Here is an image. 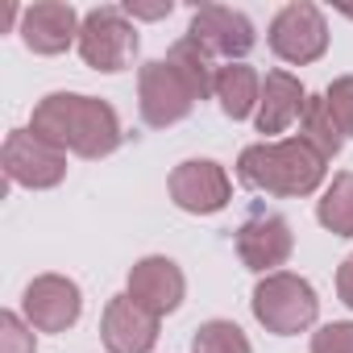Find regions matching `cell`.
Wrapping results in <instances>:
<instances>
[{
    "instance_id": "e0dca14e",
    "label": "cell",
    "mask_w": 353,
    "mask_h": 353,
    "mask_svg": "<svg viewBox=\"0 0 353 353\" xmlns=\"http://www.w3.org/2000/svg\"><path fill=\"white\" fill-rule=\"evenodd\" d=\"M166 63H174V67L183 71V79L200 92V100H204L208 92H216V71H221V67H212V54H208L196 38H179V42L170 46Z\"/></svg>"
},
{
    "instance_id": "52a82bcc",
    "label": "cell",
    "mask_w": 353,
    "mask_h": 353,
    "mask_svg": "<svg viewBox=\"0 0 353 353\" xmlns=\"http://www.w3.org/2000/svg\"><path fill=\"white\" fill-rule=\"evenodd\" d=\"M270 50L283 59V63H316L324 50H328V21L316 5L307 0H295V5L279 9L274 21H270Z\"/></svg>"
},
{
    "instance_id": "cb8c5ba5",
    "label": "cell",
    "mask_w": 353,
    "mask_h": 353,
    "mask_svg": "<svg viewBox=\"0 0 353 353\" xmlns=\"http://www.w3.org/2000/svg\"><path fill=\"white\" fill-rule=\"evenodd\" d=\"M170 0H162V5H137V0H129L125 5V17H141V21H158V17H170Z\"/></svg>"
},
{
    "instance_id": "6da1fadb",
    "label": "cell",
    "mask_w": 353,
    "mask_h": 353,
    "mask_svg": "<svg viewBox=\"0 0 353 353\" xmlns=\"http://www.w3.org/2000/svg\"><path fill=\"white\" fill-rule=\"evenodd\" d=\"M34 133L54 141L59 150H71L79 158H104L121 145V117L112 104L79 92H50L34 108Z\"/></svg>"
},
{
    "instance_id": "d6986e66",
    "label": "cell",
    "mask_w": 353,
    "mask_h": 353,
    "mask_svg": "<svg viewBox=\"0 0 353 353\" xmlns=\"http://www.w3.org/2000/svg\"><path fill=\"white\" fill-rule=\"evenodd\" d=\"M316 216H320V225H324L328 233L353 237V174H349V170L336 174V179L328 183V192H324Z\"/></svg>"
},
{
    "instance_id": "7402d4cb",
    "label": "cell",
    "mask_w": 353,
    "mask_h": 353,
    "mask_svg": "<svg viewBox=\"0 0 353 353\" xmlns=\"http://www.w3.org/2000/svg\"><path fill=\"white\" fill-rule=\"evenodd\" d=\"M0 353H34V324L17 312H0Z\"/></svg>"
},
{
    "instance_id": "603a6c76",
    "label": "cell",
    "mask_w": 353,
    "mask_h": 353,
    "mask_svg": "<svg viewBox=\"0 0 353 353\" xmlns=\"http://www.w3.org/2000/svg\"><path fill=\"white\" fill-rule=\"evenodd\" d=\"M312 353H353V320L324 324V328L312 336Z\"/></svg>"
},
{
    "instance_id": "5bb4252c",
    "label": "cell",
    "mask_w": 353,
    "mask_h": 353,
    "mask_svg": "<svg viewBox=\"0 0 353 353\" xmlns=\"http://www.w3.org/2000/svg\"><path fill=\"white\" fill-rule=\"evenodd\" d=\"M79 17L63 0H38L21 13V38L34 54H63L79 38Z\"/></svg>"
},
{
    "instance_id": "44dd1931",
    "label": "cell",
    "mask_w": 353,
    "mask_h": 353,
    "mask_svg": "<svg viewBox=\"0 0 353 353\" xmlns=\"http://www.w3.org/2000/svg\"><path fill=\"white\" fill-rule=\"evenodd\" d=\"M324 100H328V112H332L336 129H341L345 137H353V75L332 79V88L324 92Z\"/></svg>"
},
{
    "instance_id": "8fae6325",
    "label": "cell",
    "mask_w": 353,
    "mask_h": 353,
    "mask_svg": "<svg viewBox=\"0 0 353 353\" xmlns=\"http://www.w3.org/2000/svg\"><path fill=\"white\" fill-rule=\"evenodd\" d=\"M188 38H196L212 59H216V54H221V59H245V54L254 50V42H258L254 21H250L245 13H237V9H225V5H204V9H196Z\"/></svg>"
},
{
    "instance_id": "ac0fdd59",
    "label": "cell",
    "mask_w": 353,
    "mask_h": 353,
    "mask_svg": "<svg viewBox=\"0 0 353 353\" xmlns=\"http://www.w3.org/2000/svg\"><path fill=\"white\" fill-rule=\"evenodd\" d=\"M299 137H303L316 154H324V158H332V154L341 150L345 133L336 129V121H332V112H328V100H324V96H312V100L303 104V117H299Z\"/></svg>"
},
{
    "instance_id": "8992f818",
    "label": "cell",
    "mask_w": 353,
    "mask_h": 353,
    "mask_svg": "<svg viewBox=\"0 0 353 353\" xmlns=\"http://www.w3.org/2000/svg\"><path fill=\"white\" fill-rule=\"evenodd\" d=\"M5 174L9 183L34 188V192L59 188L67 179V150H59L34 129H13L5 137Z\"/></svg>"
},
{
    "instance_id": "277c9868",
    "label": "cell",
    "mask_w": 353,
    "mask_h": 353,
    "mask_svg": "<svg viewBox=\"0 0 353 353\" xmlns=\"http://www.w3.org/2000/svg\"><path fill=\"white\" fill-rule=\"evenodd\" d=\"M79 54L92 71H104V75L125 71L137 54V30L125 17V9H112V5L92 9L79 26Z\"/></svg>"
},
{
    "instance_id": "d4e9b609",
    "label": "cell",
    "mask_w": 353,
    "mask_h": 353,
    "mask_svg": "<svg viewBox=\"0 0 353 353\" xmlns=\"http://www.w3.org/2000/svg\"><path fill=\"white\" fill-rule=\"evenodd\" d=\"M336 295H341V303L345 307H353V254L341 262V270H336Z\"/></svg>"
},
{
    "instance_id": "30bf717a",
    "label": "cell",
    "mask_w": 353,
    "mask_h": 353,
    "mask_svg": "<svg viewBox=\"0 0 353 353\" xmlns=\"http://www.w3.org/2000/svg\"><path fill=\"white\" fill-rule=\"evenodd\" d=\"M26 320L38 328V332H67L79 312H83V295L71 279L63 274H38L30 287H26Z\"/></svg>"
},
{
    "instance_id": "4fadbf2b",
    "label": "cell",
    "mask_w": 353,
    "mask_h": 353,
    "mask_svg": "<svg viewBox=\"0 0 353 353\" xmlns=\"http://www.w3.org/2000/svg\"><path fill=\"white\" fill-rule=\"evenodd\" d=\"M100 336L108 353H150L158 341V316L133 303L129 295H112L100 320Z\"/></svg>"
},
{
    "instance_id": "7c38bea8",
    "label": "cell",
    "mask_w": 353,
    "mask_h": 353,
    "mask_svg": "<svg viewBox=\"0 0 353 353\" xmlns=\"http://www.w3.org/2000/svg\"><path fill=\"white\" fill-rule=\"evenodd\" d=\"M183 291H188L183 270L170 258H162V254H150V258H141L129 270V299L141 303L145 312H154L158 320L183 303Z\"/></svg>"
},
{
    "instance_id": "3957f363",
    "label": "cell",
    "mask_w": 353,
    "mask_h": 353,
    "mask_svg": "<svg viewBox=\"0 0 353 353\" xmlns=\"http://www.w3.org/2000/svg\"><path fill=\"white\" fill-rule=\"evenodd\" d=\"M316 312H320V299H316L312 283L299 274L274 270L254 287V316L266 332H279V336L303 332L316 320Z\"/></svg>"
},
{
    "instance_id": "9a60e30c",
    "label": "cell",
    "mask_w": 353,
    "mask_h": 353,
    "mask_svg": "<svg viewBox=\"0 0 353 353\" xmlns=\"http://www.w3.org/2000/svg\"><path fill=\"white\" fill-rule=\"evenodd\" d=\"M303 104H307L303 83L287 71H270L258 100V133H283L295 117H303Z\"/></svg>"
},
{
    "instance_id": "2e32d148",
    "label": "cell",
    "mask_w": 353,
    "mask_h": 353,
    "mask_svg": "<svg viewBox=\"0 0 353 353\" xmlns=\"http://www.w3.org/2000/svg\"><path fill=\"white\" fill-rule=\"evenodd\" d=\"M216 100H221V112L233 117V121H245L258 100H262V79L254 75V67L245 63H229L216 71Z\"/></svg>"
},
{
    "instance_id": "7a4b0ae2",
    "label": "cell",
    "mask_w": 353,
    "mask_h": 353,
    "mask_svg": "<svg viewBox=\"0 0 353 353\" xmlns=\"http://www.w3.org/2000/svg\"><path fill=\"white\" fill-rule=\"evenodd\" d=\"M324 154H316L303 137L287 141H258L245 145L237 158V179L254 192L270 196H312L324 179Z\"/></svg>"
},
{
    "instance_id": "ba28073f",
    "label": "cell",
    "mask_w": 353,
    "mask_h": 353,
    "mask_svg": "<svg viewBox=\"0 0 353 353\" xmlns=\"http://www.w3.org/2000/svg\"><path fill=\"white\" fill-rule=\"evenodd\" d=\"M170 200L183 212L208 216L229 204V174L212 158H188L170 170Z\"/></svg>"
},
{
    "instance_id": "9c48e42d",
    "label": "cell",
    "mask_w": 353,
    "mask_h": 353,
    "mask_svg": "<svg viewBox=\"0 0 353 353\" xmlns=\"http://www.w3.org/2000/svg\"><path fill=\"white\" fill-rule=\"evenodd\" d=\"M291 245H295L291 225L279 212H266V208H254L237 229V254L258 274H274V266H283L291 258Z\"/></svg>"
},
{
    "instance_id": "ffe728a7",
    "label": "cell",
    "mask_w": 353,
    "mask_h": 353,
    "mask_svg": "<svg viewBox=\"0 0 353 353\" xmlns=\"http://www.w3.org/2000/svg\"><path fill=\"white\" fill-rule=\"evenodd\" d=\"M192 353H254L245 332L233 320H208L192 336Z\"/></svg>"
},
{
    "instance_id": "5b68a950",
    "label": "cell",
    "mask_w": 353,
    "mask_h": 353,
    "mask_svg": "<svg viewBox=\"0 0 353 353\" xmlns=\"http://www.w3.org/2000/svg\"><path fill=\"white\" fill-rule=\"evenodd\" d=\"M200 92L183 79V71L166 63V59H154L141 67L137 75V108H141V121L154 125V129H166L174 121H183L192 108H196Z\"/></svg>"
}]
</instances>
